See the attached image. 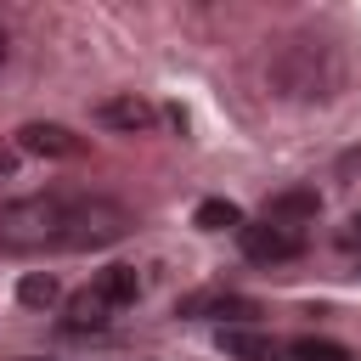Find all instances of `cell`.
Segmentation results:
<instances>
[{
	"instance_id": "1",
	"label": "cell",
	"mask_w": 361,
	"mask_h": 361,
	"mask_svg": "<svg viewBox=\"0 0 361 361\" xmlns=\"http://www.w3.org/2000/svg\"><path fill=\"white\" fill-rule=\"evenodd\" d=\"M135 226L118 197H79V192H39L0 209V248L6 254H85L107 248Z\"/></svg>"
},
{
	"instance_id": "2",
	"label": "cell",
	"mask_w": 361,
	"mask_h": 361,
	"mask_svg": "<svg viewBox=\"0 0 361 361\" xmlns=\"http://www.w3.org/2000/svg\"><path fill=\"white\" fill-rule=\"evenodd\" d=\"M135 299H141L135 265H107V271H96V282H85L79 293H68L62 322H68V333H96V327H107L118 310H130Z\"/></svg>"
},
{
	"instance_id": "3",
	"label": "cell",
	"mask_w": 361,
	"mask_h": 361,
	"mask_svg": "<svg viewBox=\"0 0 361 361\" xmlns=\"http://www.w3.org/2000/svg\"><path fill=\"white\" fill-rule=\"evenodd\" d=\"M237 243H243V254H248L254 265H288V259L305 254V231H288V226H276V220H254V226H243Z\"/></svg>"
},
{
	"instance_id": "4",
	"label": "cell",
	"mask_w": 361,
	"mask_h": 361,
	"mask_svg": "<svg viewBox=\"0 0 361 361\" xmlns=\"http://www.w3.org/2000/svg\"><path fill=\"white\" fill-rule=\"evenodd\" d=\"M102 130H118V135H147L152 124H158V107L147 102V96H135V90H124V96H107V102H96V113H90Z\"/></svg>"
},
{
	"instance_id": "5",
	"label": "cell",
	"mask_w": 361,
	"mask_h": 361,
	"mask_svg": "<svg viewBox=\"0 0 361 361\" xmlns=\"http://www.w3.org/2000/svg\"><path fill=\"white\" fill-rule=\"evenodd\" d=\"M17 152H34V158H79L85 152V135H73L68 124H23L17 130Z\"/></svg>"
},
{
	"instance_id": "6",
	"label": "cell",
	"mask_w": 361,
	"mask_h": 361,
	"mask_svg": "<svg viewBox=\"0 0 361 361\" xmlns=\"http://www.w3.org/2000/svg\"><path fill=\"white\" fill-rule=\"evenodd\" d=\"M180 316H197V322H243V316H259V305L254 299H243V293H220V288H209V293H186L180 305H175Z\"/></svg>"
},
{
	"instance_id": "7",
	"label": "cell",
	"mask_w": 361,
	"mask_h": 361,
	"mask_svg": "<svg viewBox=\"0 0 361 361\" xmlns=\"http://www.w3.org/2000/svg\"><path fill=\"white\" fill-rule=\"evenodd\" d=\"M316 214H322L316 186H288V192H276V197L265 203V220H276V226H288V231H305Z\"/></svg>"
},
{
	"instance_id": "8",
	"label": "cell",
	"mask_w": 361,
	"mask_h": 361,
	"mask_svg": "<svg viewBox=\"0 0 361 361\" xmlns=\"http://www.w3.org/2000/svg\"><path fill=\"white\" fill-rule=\"evenodd\" d=\"M214 344H220V355H231V361H282V355H288L271 333H254V327H220Z\"/></svg>"
},
{
	"instance_id": "9",
	"label": "cell",
	"mask_w": 361,
	"mask_h": 361,
	"mask_svg": "<svg viewBox=\"0 0 361 361\" xmlns=\"http://www.w3.org/2000/svg\"><path fill=\"white\" fill-rule=\"evenodd\" d=\"M192 220H197V231H243V209L226 197H203Z\"/></svg>"
},
{
	"instance_id": "10",
	"label": "cell",
	"mask_w": 361,
	"mask_h": 361,
	"mask_svg": "<svg viewBox=\"0 0 361 361\" xmlns=\"http://www.w3.org/2000/svg\"><path fill=\"white\" fill-rule=\"evenodd\" d=\"M17 299H23L28 310H51V305L62 299V288H56V276H51V271H28V276L17 282Z\"/></svg>"
},
{
	"instance_id": "11",
	"label": "cell",
	"mask_w": 361,
	"mask_h": 361,
	"mask_svg": "<svg viewBox=\"0 0 361 361\" xmlns=\"http://www.w3.org/2000/svg\"><path fill=\"white\" fill-rule=\"evenodd\" d=\"M293 361H350V350L338 344V338H316V333H305V338H293V344H282Z\"/></svg>"
},
{
	"instance_id": "12",
	"label": "cell",
	"mask_w": 361,
	"mask_h": 361,
	"mask_svg": "<svg viewBox=\"0 0 361 361\" xmlns=\"http://www.w3.org/2000/svg\"><path fill=\"white\" fill-rule=\"evenodd\" d=\"M17 158H23V152H17V141H0V180H11V175H17Z\"/></svg>"
},
{
	"instance_id": "13",
	"label": "cell",
	"mask_w": 361,
	"mask_h": 361,
	"mask_svg": "<svg viewBox=\"0 0 361 361\" xmlns=\"http://www.w3.org/2000/svg\"><path fill=\"white\" fill-rule=\"evenodd\" d=\"M344 248H361V214L350 220V231H344Z\"/></svg>"
},
{
	"instance_id": "14",
	"label": "cell",
	"mask_w": 361,
	"mask_h": 361,
	"mask_svg": "<svg viewBox=\"0 0 361 361\" xmlns=\"http://www.w3.org/2000/svg\"><path fill=\"white\" fill-rule=\"evenodd\" d=\"M338 169H344V175H355V169H361V147H355V152H344V158H338Z\"/></svg>"
},
{
	"instance_id": "15",
	"label": "cell",
	"mask_w": 361,
	"mask_h": 361,
	"mask_svg": "<svg viewBox=\"0 0 361 361\" xmlns=\"http://www.w3.org/2000/svg\"><path fill=\"white\" fill-rule=\"evenodd\" d=\"M0 62H6V28H0Z\"/></svg>"
}]
</instances>
